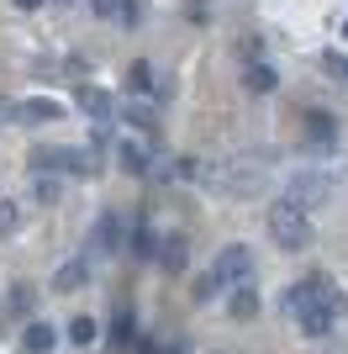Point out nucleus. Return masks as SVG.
I'll use <instances>...</instances> for the list:
<instances>
[{"label": "nucleus", "mask_w": 348, "mask_h": 354, "mask_svg": "<svg viewBox=\"0 0 348 354\" xmlns=\"http://www.w3.org/2000/svg\"><path fill=\"white\" fill-rule=\"evenodd\" d=\"M269 238H275L280 249H290V254H306L311 243H317L311 212H306V207H296V201H285V196H280L275 207H269Z\"/></svg>", "instance_id": "f257e3e1"}, {"label": "nucleus", "mask_w": 348, "mask_h": 354, "mask_svg": "<svg viewBox=\"0 0 348 354\" xmlns=\"http://www.w3.org/2000/svg\"><path fill=\"white\" fill-rule=\"evenodd\" d=\"M211 275L222 281V291H232V286H253V249H248V243H227V249L217 254Z\"/></svg>", "instance_id": "f03ea898"}, {"label": "nucleus", "mask_w": 348, "mask_h": 354, "mask_svg": "<svg viewBox=\"0 0 348 354\" xmlns=\"http://www.w3.org/2000/svg\"><path fill=\"white\" fill-rule=\"evenodd\" d=\"M285 201H296V207H317V201H327V175H317V169H296L285 185Z\"/></svg>", "instance_id": "7ed1b4c3"}, {"label": "nucleus", "mask_w": 348, "mask_h": 354, "mask_svg": "<svg viewBox=\"0 0 348 354\" xmlns=\"http://www.w3.org/2000/svg\"><path fill=\"white\" fill-rule=\"evenodd\" d=\"M64 117V106L48 101V95H32V101H11V122L16 127H48V122Z\"/></svg>", "instance_id": "20e7f679"}, {"label": "nucleus", "mask_w": 348, "mask_h": 354, "mask_svg": "<svg viewBox=\"0 0 348 354\" xmlns=\"http://www.w3.org/2000/svg\"><path fill=\"white\" fill-rule=\"evenodd\" d=\"M116 164H122L132 180H148L153 175V148H148L143 138H116Z\"/></svg>", "instance_id": "39448f33"}, {"label": "nucleus", "mask_w": 348, "mask_h": 354, "mask_svg": "<svg viewBox=\"0 0 348 354\" xmlns=\"http://www.w3.org/2000/svg\"><path fill=\"white\" fill-rule=\"evenodd\" d=\"M132 344H137V312H132V307H116L111 328H106V349H111V354H127Z\"/></svg>", "instance_id": "423d86ee"}, {"label": "nucleus", "mask_w": 348, "mask_h": 354, "mask_svg": "<svg viewBox=\"0 0 348 354\" xmlns=\"http://www.w3.org/2000/svg\"><path fill=\"white\" fill-rule=\"evenodd\" d=\"M306 143L322 148V153L338 143V117L333 111H306Z\"/></svg>", "instance_id": "0eeeda50"}, {"label": "nucleus", "mask_w": 348, "mask_h": 354, "mask_svg": "<svg viewBox=\"0 0 348 354\" xmlns=\"http://www.w3.org/2000/svg\"><path fill=\"white\" fill-rule=\"evenodd\" d=\"M127 249H132V259H137V265H153V254H159V233L137 217V222L127 227Z\"/></svg>", "instance_id": "6e6552de"}, {"label": "nucleus", "mask_w": 348, "mask_h": 354, "mask_svg": "<svg viewBox=\"0 0 348 354\" xmlns=\"http://www.w3.org/2000/svg\"><path fill=\"white\" fill-rule=\"evenodd\" d=\"M53 344H58V328L43 323V317H32L21 328V354H53Z\"/></svg>", "instance_id": "1a4fd4ad"}, {"label": "nucleus", "mask_w": 348, "mask_h": 354, "mask_svg": "<svg viewBox=\"0 0 348 354\" xmlns=\"http://www.w3.org/2000/svg\"><path fill=\"white\" fill-rule=\"evenodd\" d=\"M227 317L253 323V317H259V291H253V286H232L227 291Z\"/></svg>", "instance_id": "9d476101"}, {"label": "nucleus", "mask_w": 348, "mask_h": 354, "mask_svg": "<svg viewBox=\"0 0 348 354\" xmlns=\"http://www.w3.org/2000/svg\"><path fill=\"white\" fill-rule=\"evenodd\" d=\"M153 259L164 265V275H185V259H190L185 238H180V233H169V238L159 243V254H153Z\"/></svg>", "instance_id": "9b49d317"}, {"label": "nucleus", "mask_w": 348, "mask_h": 354, "mask_svg": "<svg viewBox=\"0 0 348 354\" xmlns=\"http://www.w3.org/2000/svg\"><path fill=\"white\" fill-rule=\"evenodd\" d=\"M122 238H127L122 217H116V212H101V222H95V249H101V254H116V249H122Z\"/></svg>", "instance_id": "f8f14e48"}, {"label": "nucleus", "mask_w": 348, "mask_h": 354, "mask_svg": "<svg viewBox=\"0 0 348 354\" xmlns=\"http://www.w3.org/2000/svg\"><path fill=\"white\" fill-rule=\"evenodd\" d=\"M85 281H90V259H69V265L53 275V291H85Z\"/></svg>", "instance_id": "ddd939ff"}, {"label": "nucleus", "mask_w": 348, "mask_h": 354, "mask_svg": "<svg viewBox=\"0 0 348 354\" xmlns=\"http://www.w3.org/2000/svg\"><path fill=\"white\" fill-rule=\"evenodd\" d=\"M243 85L253 90V95H269V90H280V74L269 69V64H248V74H243Z\"/></svg>", "instance_id": "4468645a"}, {"label": "nucleus", "mask_w": 348, "mask_h": 354, "mask_svg": "<svg viewBox=\"0 0 348 354\" xmlns=\"http://www.w3.org/2000/svg\"><path fill=\"white\" fill-rule=\"evenodd\" d=\"M69 344H74V349L101 344V323H95V317H74V323H69Z\"/></svg>", "instance_id": "2eb2a0df"}, {"label": "nucleus", "mask_w": 348, "mask_h": 354, "mask_svg": "<svg viewBox=\"0 0 348 354\" xmlns=\"http://www.w3.org/2000/svg\"><path fill=\"white\" fill-rule=\"evenodd\" d=\"M127 95H153V64L148 59H137L127 69Z\"/></svg>", "instance_id": "dca6fc26"}, {"label": "nucleus", "mask_w": 348, "mask_h": 354, "mask_svg": "<svg viewBox=\"0 0 348 354\" xmlns=\"http://www.w3.org/2000/svg\"><path fill=\"white\" fill-rule=\"evenodd\" d=\"M58 196H64V180L58 175H37L32 180V201H37V207H53Z\"/></svg>", "instance_id": "f3484780"}, {"label": "nucleus", "mask_w": 348, "mask_h": 354, "mask_svg": "<svg viewBox=\"0 0 348 354\" xmlns=\"http://www.w3.org/2000/svg\"><path fill=\"white\" fill-rule=\"evenodd\" d=\"M6 307H11V312H16V317H27V312H32V307H37V291H32V286H27V281H16V286H11V291H6Z\"/></svg>", "instance_id": "a211bd4d"}, {"label": "nucleus", "mask_w": 348, "mask_h": 354, "mask_svg": "<svg viewBox=\"0 0 348 354\" xmlns=\"http://www.w3.org/2000/svg\"><path fill=\"white\" fill-rule=\"evenodd\" d=\"M79 106H85V111H90V117H111V95H106V90H95V85H85V90H79Z\"/></svg>", "instance_id": "6ab92c4d"}, {"label": "nucleus", "mask_w": 348, "mask_h": 354, "mask_svg": "<svg viewBox=\"0 0 348 354\" xmlns=\"http://www.w3.org/2000/svg\"><path fill=\"white\" fill-rule=\"evenodd\" d=\"M143 11H148V0H122L116 27H122V32H137V27H143Z\"/></svg>", "instance_id": "aec40b11"}, {"label": "nucleus", "mask_w": 348, "mask_h": 354, "mask_svg": "<svg viewBox=\"0 0 348 354\" xmlns=\"http://www.w3.org/2000/svg\"><path fill=\"white\" fill-rule=\"evenodd\" d=\"M16 233H21V207L11 196H0V238H16Z\"/></svg>", "instance_id": "412c9836"}, {"label": "nucleus", "mask_w": 348, "mask_h": 354, "mask_svg": "<svg viewBox=\"0 0 348 354\" xmlns=\"http://www.w3.org/2000/svg\"><path fill=\"white\" fill-rule=\"evenodd\" d=\"M217 296H222V281L211 275V270H206V275H195V301H217Z\"/></svg>", "instance_id": "4be33fe9"}, {"label": "nucleus", "mask_w": 348, "mask_h": 354, "mask_svg": "<svg viewBox=\"0 0 348 354\" xmlns=\"http://www.w3.org/2000/svg\"><path fill=\"white\" fill-rule=\"evenodd\" d=\"M322 69L333 74L338 85H348V59H343V53H338V48H333V53H322Z\"/></svg>", "instance_id": "5701e85b"}, {"label": "nucleus", "mask_w": 348, "mask_h": 354, "mask_svg": "<svg viewBox=\"0 0 348 354\" xmlns=\"http://www.w3.org/2000/svg\"><path fill=\"white\" fill-rule=\"evenodd\" d=\"M116 11H122V0H90V16H95V21H111Z\"/></svg>", "instance_id": "b1692460"}, {"label": "nucleus", "mask_w": 348, "mask_h": 354, "mask_svg": "<svg viewBox=\"0 0 348 354\" xmlns=\"http://www.w3.org/2000/svg\"><path fill=\"white\" fill-rule=\"evenodd\" d=\"M190 21H211V0H185Z\"/></svg>", "instance_id": "393cba45"}, {"label": "nucleus", "mask_w": 348, "mask_h": 354, "mask_svg": "<svg viewBox=\"0 0 348 354\" xmlns=\"http://www.w3.org/2000/svg\"><path fill=\"white\" fill-rule=\"evenodd\" d=\"M16 11H27V16H32V11H43V0H16Z\"/></svg>", "instance_id": "a878e982"}, {"label": "nucleus", "mask_w": 348, "mask_h": 354, "mask_svg": "<svg viewBox=\"0 0 348 354\" xmlns=\"http://www.w3.org/2000/svg\"><path fill=\"white\" fill-rule=\"evenodd\" d=\"M137 354H159V344H153V339H137Z\"/></svg>", "instance_id": "bb28decb"}, {"label": "nucleus", "mask_w": 348, "mask_h": 354, "mask_svg": "<svg viewBox=\"0 0 348 354\" xmlns=\"http://www.w3.org/2000/svg\"><path fill=\"white\" fill-rule=\"evenodd\" d=\"M159 354H185V349H180V344H174V349H159Z\"/></svg>", "instance_id": "cd10ccee"}, {"label": "nucleus", "mask_w": 348, "mask_h": 354, "mask_svg": "<svg viewBox=\"0 0 348 354\" xmlns=\"http://www.w3.org/2000/svg\"><path fill=\"white\" fill-rule=\"evenodd\" d=\"M58 6H74V0H58Z\"/></svg>", "instance_id": "c85d7f7f"}, {"label": "nucleus", "mask_w": 348, "mask_h": 354, "mask_svg": "<svg viewBox=\"0 0 348 354\" xmlns=\"http://www.w3.org/2000/svg\"><path fill=\"white\" fill-rule=\"evenodd\" d=\"M217 354H227V349H217Z\"/></svg>", "instance_id": "c756f323"}]
</instances>
